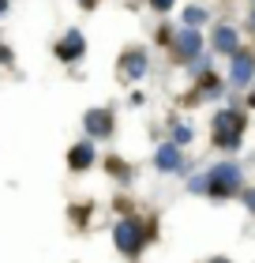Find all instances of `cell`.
Returning <instances> with one entry per match:
<instances>
[{
  "label": "cell",
  "instance_id": "cell-1",
  "mask_svg": "<svg viewBox=\"0 0 255 263\" xmlns=\"http://www.w3.org/2000/svg\"><path fill=\"white\" fill-rule=\"evenodd\" d=\"M214 132H218V143L222 147H237L240 143V132H244V121H240V113H218V121H214Z\"/></svg>",
  "mask_w": 255,
  "mask_h": 263
},
{
  "label": "cell",
  "instance_id": "cell-2",
  "mask_svg": "<svg viewBox=\"0 0 255 263\" xmlns=\"http://www.w3.org/2000/svg\"><path fill=\"white\" fill-rule=\"evenodd\" d=\"M206 188H210L214 196H229V192H237V184H240V170L237 165H218V170L210 177H203Z\"/></svg>",
  "mask_w": 255,
  "mask_h": 263
},
{
  "label": "cell",
  "instance_id": "cell-3",
  "mask_svg": "<svg viewBox=\"0 0 255 263\" xmlns=\"http://www.w3.org/2000/svg\"><path fill=\"white\" fill-rule=\"evenodd\" d=\"M113 237H116V248H120V252H128V256H135L139 248H143V230H139V222H120Z\"/></svg>",
  "mask_w": 255,
  "mask_h": 263
},
{
  "label": "cell",
  "instance_id": "cell-4",
  "mask_svg": "<svg viewBox=\"0 0 255 263\" xmlns=\"http://www.w3.org/2000/svg\"><path fill=\"white\" fill-rule=\"evenodd\" d=\"M83 128L90 132V136H109V128H113V113L109 109H90L83 117Z\"/></svg>",
  "mask_w": 255,
  "mask_h": 263
},
{
  "label": "cell",
  "instance_id": "cell-5",
  "mask_svg": "<svg viewBox=\"0 0 255 263\" xmlns=\"http://www.w3.org/2000/svg\"><path fill=\"white\" fill-rule=\"evenodd\" d=\"M143 71H147V53H139V49L124 53V61H120V76H124V79H139Z\"/></svg>",
  "mask_w": 255,
  "mask_h": 263
},
{
  "label": "cell",
  "instance_id": "cell-6",
  "mask_svg": "<svg viewBox=\"0 0 255 263\" xmlns=\"http://www.w3.org/2000/svg\"><path fill=\"white\" fill-rule=\"evenodd\" d=\"M251 71H255L251 53H237V57H233V83H240V87H244V83L251 79Z\"/></svg>",
  "mask_w": 255,
  "mask_h": 263
},
{
  "label": "cell",
  "instance_id": "cell-7",
  "mask_svg": "<svg viewBox=\"0 0 255 263\" xmlns=\"http://www.w3.org/2000/svg\"><path fill=\"white\" fill-rule=\"evenodd\" d=\"M199 45H203V38H199L195 30H180V34H176V53H180V57H195Z\"/></svg>",
  "mask_w": 255,
  "mask_h": 263
},
{
  "label": "cell",
  "instance_id": "cell-8",
  "mask_svg": "<svg viewBox=\"0 0 255 263\" xmlns=\"http://www.w3.org/2000/svg\"><path fill=\"white\" fill-rule=\"evenodd\" d=\"M56 57H60V61H75V57H83V34H68L64 45H56Z\"/></svg>",
  "mask_w": 255,
  "mask_h": 263
},
{
  "label": "cell",
  "instance_id": "cell-9",
  "mask_svg": "<svg viewBox=\"0 0 255 263\" xmlns=\"http://www.w3.org/2000/svg\"><path fill=\"white\" fill-rule=\"evenodd\" d=\"M214 45H218L222 53H237V30H233V27H218Z\"/></svg>",
  "mask_w": 255,
  "mask_h": 263
},
{
  "label": "cell",
  "instance_id": "cell-10",
  "mask_svg": "<svg viewBox=\"0 0 255 263\" xmlns=\"http://www.w3.org/2000/svg\"><path fill=\"white\" fill-rule=\"evenodd\" d=\"M180 165V151L176 147H162L158 151V170H176Z\"/></svg>",
  "mask_w": 255,
  "mask_h": 263
},
{
  "label": "cell",
  "instance_id": "cell-11",
  "mask_svg": "<svg viewBox=\"0 0 255 263\" xmlns=\"http://www.w3.org/2000/svg\"><path fill=\"white\" fill-rule=\"evenodd\" d=\"M90 158H94L90 143H83V147H75V151H71V165H75V170H87V165H90Z\"/></svg>",
  "mask_w": 255,
  "mask_h": 263
},
{
  "label": "cell",
  "instance_id": "cell-12",
  "mask_svg": "<svg viewBox=\"0 0 255 263\" xmlns=\"http://www.w3.org/2000/svg\"><path fill=\"white\" fill-rule=\"evenodd\" d=\"M184 19L191 23V27H195V23H203V19H206V11H203V8H188V11H184Z\"/></svg>",
  "mask_w": 255,
  "mask_h": 263
},
{
  "label": "cell",
  "instance_id": "cell-13",
  "mask_svg": "<svg viewBox=\"0 0 255 263\" xmlns=\"http://www.w3.org/2000/svg\"><path fill=\"white\" fill-rule=\"evenodd\" d=\"M188 139H191V128L180 124V128H176V143H188Z\"/></svg>",
  "mask_w": 255,
  "mask_h": 263
},
{
  "label": "cell",
  "instance_id": "cell-14",
  "mask_svg": "<svg viewBox=\"0 0 255 263\" xmlns=\"http://www.w3.org/2000/svg\"><path fill=\"white\" fill-rule=\"evenodd\" d=\"M154 8L158 11H169V8H173V0H154Z\"/></svg>",
  "mask_w": 255,
  "mask_h": 263
},
{
  "label": "cell",
  "instance_id": "cell-15",
  "mask_svg": "<svg viewBox=\"0 0 255 263\" xmlns=\"http://www.w3.org/2000/svg\"><path fill=\"white\" fill-rule=\"evenodd\" d=\"M248 207H251V211H255V192H248Z\"/></svg>",
  "mask_w": 255,
  "mask_h": 263
},
{
  "label": "cell",
  "instance_id": "cell-16",
  "mask_svg": "<svg viewBox=\"0 0 255 263\" xmlns=\"http://www.w3.org/2000/svg\"><path fill=\"white\" fill-rule=\"evenodd\" d=\"M4 11H8V0H0V15H4Z\"/></svg>",
  "mask_w": 255,
  "mask_h": 263
},
{
  "label": "cell",
  "instance_id": "cell-17",
  "mask_svg": "<svg viewBox=\"0 0 255 263\" xmlns=\"http://www.w3.org/2000/svg\"><path fill=\"white\" fill-rule=\"evenodd\" d=\"M83 4H94V0H83Z\"/></svg>",
  "mask_w": 255,
  "mask_h": 263
},
{
  "label": "cell",
  "instance_id": "cell-18",
  "mask_svg": "<svg viewBox=\"0 0 255 263\" xmlns=\"http://www.w3.org/2000/svg\"><path fill=\"white\" fill-rule=\"evenodd\" d=\"M251 27H255V15H251Z\"/></svg>",
  "mask_w": 255,
  "mask_h": 263
},
{
  "label": "cell",
  "instance_id": "cell-19",
  "mask_svg": "<svg viewBox=\"0 0 255 263\" xmlns=\"http://www.w3.org/2000/svg\"><path fill=\"white\" fill-rule=\"evenodd\" d=\"M251 105H255V94H251Z\"/></svg>",
  "mask_w": 255,
  "mask_h": 263
},
{
  "label": "cell",
  "instance_id": "cell-20",
  "mask_svg": "<svg viewBox=\"0 0 255 263\" xmlns=\"http://www.w3.org/2000/svg\"><path fill=\"white\" fill-rule=\"evenodd\" d=\"M214 263H225V259H214Z\"/></svg>",
  "mask_w": 255,
  "mask_h": 263
}]
</instances>
